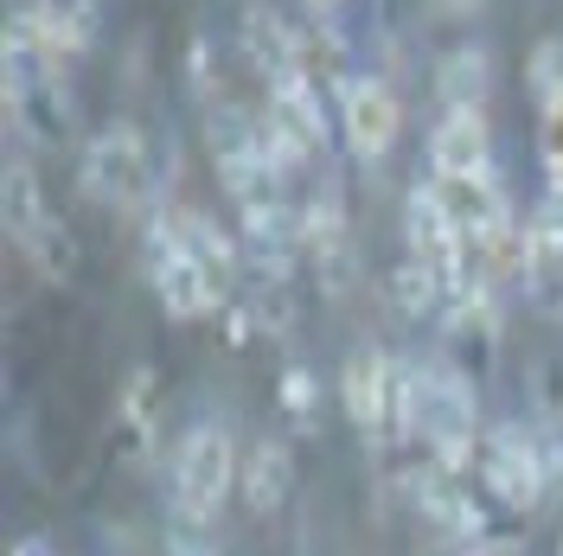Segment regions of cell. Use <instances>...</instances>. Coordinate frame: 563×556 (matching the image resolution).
Wrapping results in <instances>:
<instances>
[{"mask_svg": "<svg viewBox=\"0 0 563 556\" xmlns=\"http://www.w3.org/2000/svg\"><path fill=\"white\" fill-rule=\"evenodd\" d=\"M167 186H174L167 147L147 135L141 122H129V115H115V122H103V129H90V135L77 141V192L90 205L147 224L154 211L174 205Z\"/></svg>", "mask_w": 563, "mask_h": 556, "instance_id": "6da1fadb", "label": "cell"}, {"mask_svg": "<svg viewBox=\"0 0 563 556\" xmlns=\"http://www.w3.org/2000/svg\"><path fill=\"white\" fill-rule=\"evenodd\" d=\"M404 429H410L404 448H422V454H435V460H455V467H474V454H481V435H487L481 383L467 378L442 346L410 352Z\"/></svg>", "mask_w": 563, "mask_h": 556, "instance_id": "7a4b0ae2", "label": "cell"}, {"mask_svg": "<svg viewBox=\"0 0 563 556\" xmlns=\"http://www.w3.org/2000/svg\"><path fill=\"white\" fill-rule=\"evenodd\" d=\"M474 480L487 487V499L506 519L526 524L563 480V429L531 422V416L487 422L481 454H474Z\"/></svg>", "mask_w": 563, "mask_h": 556, "instance_id": "3957f363", "label": "cell"}, {"mask_svg": "<svg viewBox=\"0 0 563 556\" xmlns=\"http://www.w3.org/2000/svg\"><path fill=\"white\" fill-rule=\"evenodd\" d=\"M238 474H244V448L231 435V422L199 416L186 422L167 448V512L174 524H199V531H218L231 492H238Z\"/></svg>", "mask_w": 563, "mask_h": 556, "instance_id": "277c9868", "label": "cell"}, {"mask_svg": "<svg viewBox=\"0 0 563 556\" xmlns=\"http://www.w3.org/2000/svg\"><path fill=\"white\" fill-rule=\"evenodd\" d=\"M404 397H410V352H385V346H358L340 365V410L358 429V442L378 454H397L410 442L404 429Z\"/></svg>", "mask_w": 563, "mask_h": 556, "instance_id": "5b68a950", "label": "cell"}, {"mask_svg": "<svg viewBox=\"0 0 563 556\" xmlns=\"http://www.w3.org/2000/svg\"><path fill=\"white\" fill-rule=\"evenodd\" d=\"M141 276L154 288V301L167 308V320H218V313L231 308V294L211 281V269L186 249V237L174 231V218L167 211H154L147 224H141Z\"/></svg>", "mask_w": 563, "mask_h": 556, "instance_id": "8992f818", "label": "cell"}, {"mask_svg": "<svg viewBox=\"0 0 563 556\" xmlns=\"http://www.w3.org/2000/svg\"><path fill=\"white\" fill-rule=\"evenodd\" d=\"M340 141L358 167H385L404 141V97L385 70H352L340 90Z\"/></svg>", "mask_w": 563, "mask_h": 556, "instance_id": "52a82bcc", "label": "cell"}, {"mask_svg": "<svg viewBox=\"0 0 563 556\" xmlns=\"http://www.w3.org/2000/svg\"><path fill=\"white\" fill-rule=\"evenodd\" d=\"M429 179H493V115L487 109H435L422 129Z\"/></svg>", "mask_w": 563, "mask_h": 556, "instance_id": "ba28073f", "label": "cell"}, {"mask_svg": "<svg viewBox=\"0 0 563 556\" xmlns=\"http://www.w3.org/2000/svg\"><path fill=\"white\" fill-rule=\"evenodd\" d=\"M231 45H238V58L256 70L263 90H276V84H295V77H301V20H288L282 7H269V0H250L244 13H238Z\"/></svg>", "mask_w": 563, "mask_h": 556, "instance_id": "9c48e42d", "label": "cell"}, {"mask_svg": "<svg viewBox=\"0 0 563 556\" xmlns=\"http://www.w3.org/2000/svg\"><path fill=\"white\" fill-rule=\"evenodd\" d=\"M404 256L422 263V269H435V276L455 288V276H461V231H455V218L442 211V199H435L429 179H417V186L404 192Z\"/></svg>", "mask_w": 563, "mask_h": 556, "instance_id": "30bf717a", "label": "cell"}, {"mask_svg": "<svg viewBox=\"0 0 563 556\" xmlns=\"http://www.w3.org/2000/svg\"><path fill=\"white\" fill-rule=\"evenodd\" d=\"M493 45L481 38H455L435 52L429 84H435V109H487L493 103Z\"/></svg>", "mask_w": 563, "mask_h": 556, "instance_id": "8fae6325", "label": "cell"}, {"mask_svg": "<svg viewBox=\"0 0 563 556\" xmlns=\"http://www.w3.org/2000/svg\"><path fill=\"white\" fill-rule=\"evenodd\" d=\"M238 499L250 519H276L295 499V442L288 435H263L244 448V474H238Z\"/></svg>", "mask_w": 563, "mask_h": 556, "instance_id": "7c38bea8", "label": "cell"}, {"mask_svg": "<svg viewBox=\"0 0 563 556\" xmlns=\"http://www.w3.org/2000/svg\"><path fill=\"white\" fill-rule=\"evenodd\" d=\"M385 301L397 320H410V326H442V313H449V301H455V288L435 276V269H422V263H410V256H397L385 269Z\"/></svg>", "mask_w": 563, "mask_h": 556, "instance_id": "4fadbf2b", "label": "cell"}, {"mask_svg": "<svg viewBox=\"0 0 563 556\" xmlns=\"http://www.w3.org/2000/svg\"><path fill=\"white\" fill-rule=\"evenodd\" d=\"M20 256H26V269H33L45 288H70V281H77V263H84V249H77V231H70L58 211H52V218L38 224L33 237L20 244Z\"/></svg>", "mask_w": 563, "mask_h": 556, "instance_id": "5bb4252c", "label": "cell"}, {"mask_svg": "<svg viewBox=\"0 0 563 556\" xmlns=\"http://www.w3.org/2000/svg\"><path fill=\"white\" fill-rule=\"evenodd\" d=\"M0 218H7V237L13 244H26L38 224L52 218V205H45V186H38L33 160H20V154H7V174H0Z\"/></svg>", "mask_w": 563, "mask_h": 556, "instance_id": "9a60e30c", "label": "cell"}, {"mask_svg": "<svg viewBox=\"0 0 563 556\" xmlns=\"http://www.w3.org/2000/svg\"><path fill=\"white\" fill-rule=\"evenodd\" d=\"M276 410L295 435H314L320 429V371L314 365H282L276 378Z\"/></svg>", "mask_w": 563, "mask_h": 556, "instance_id": "2e32d148", "label": "cell"}, {"mask_svg": "<svg viewBox=\"0 0 563 556\" xmlns=\"http://www.w3.org/2000/svg\"><path fill=\"white\" fill-rule=\"evenodd\" d=\"M538 115V174L544 186H563V90L531 109Z\"/></svg>", "mask_w": 563, "mask_h": 556, "instance_id": "e0dca14e", "label": "cell"}, {"mask_svg": "<svg viewBox=\"0 0 563 556\" xmlns=\"http://www.w3.org/2000/svg\"><path fill=\"white\" fill-rule=\"evenodd\" d=\"M531 422H551V429H563V358L551 352V358H531Z\"/></svg>", "mask_w": 563, "mask_h": 556, "instance_id": "ac0fdd59", "label": "cell"}, {"mask_svg": "<svg viewBox=\"0 0 563 556\" xmlns=\"http://www.w3.org/2000/svg\"><path fill=\"white\" fill-rule=\"evenodd\" d=\"M526 237L544 249H563V186H538V205L526 218Z\"/></svg>", "mask_w": 563, "mask_h": 556, "instance_id": "d6986e66", "label": "cell"}, {"mask_svg": "<svg viewBox=\"0 0 563 556\" xmlns=\"http://www.w3.org/2000/svg\"><path fill=\"white\" fill-rule=\"evenodd\" d=\"M526 84H531V109L544 103V97H558V90H563V38H544V45L531 52Z\"/></svg>", "mask_w": 563, "mask_h": 556, "instance_id": "ffe728a7", "label": "cell"}, {"mask_svg": "<svg viewBox=\"0 0 563 556\" xmlns=\"http://www.w3.org/2000/svg\"><path fill=\"white\" fill-rule=\"evenodd\" d=\"M161 556H224V551H218V537L199 531V524H174L167 544H161Z\"/></svg>", "mask_w": 563, "mask_h": 556, "instance_id": "44dd1931", "label": "cell"}, {"mask_svg": "<svg viewBox=\"0 0 563 556\" xmlns=\"http://www.w3.org/2000/svg\"><path fill=\"white\" fill-rule=\"evenodd\" d=\"M429 7H435L442 20H474V13H481L487 0H429Z\"/></svg>", "mask_w": 563, "mask_h": 556, "instance_id": "7402d4cb", "label": "cell"}, {"mask_svg": "<svg viewBox=\"0 0 563 556\" xmlns=\"http://www.w3.org/2000/svg\"><path fill=\"white\" fill-rule=\"evenodd\" d=\"M340 7H346V0H301L308 20H340Z\"/></svg>", "mask_w": 563, "mask_h": 556, "instance_id": "603a6c76", "label": "cell"}, {"mask_svg": "<svg viewBox=\"0 0 563 556\" xmlns=\"http://www.w3.org/2000/svg\"><path fill=\"white\" fill-rule=\"evenodd\" d=\"M7 556H58V551H52L45 537H20V544H13V551H7Z\"/></svg>", "mask_w": 563, "mask_h": 556, "instance_id": "cb8c5ba5", "label": "cell"}, {"mask_svg": "<svg viewBox=\"0 0 563 556\" xmlns=\"http://www.w3.org/2000/svg\"><path fill=\"white\" fill-rule=\"evenodd\" d=\"M449 556H512L506 544H467V551H449Z\"/></svg>", "mask_w": 563, "mask_h": 556, "instance_id": "d4e9b609", "label": "cell"}, {"mask_svg": "<svg viewBox=\"0 0 563 556\" xmlns=\"http://www.w3.org/2000/svg\"><path fill=\"white\" fill-rule=\"evenodd\" d=\"M558 556H563V551H558Z\"/></svg>", "mask_w": 563, "mask_h": 556, "instance_id": "484cf974", "label": "cell"}]
</instances>
